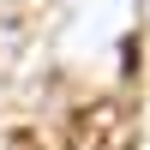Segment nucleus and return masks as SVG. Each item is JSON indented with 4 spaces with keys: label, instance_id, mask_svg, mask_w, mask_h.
Listing matches in <instances>:
<instances>
[{
    "label": "nucleus",
    "instance_id": "obj_2",
    "mask_svg": "<svg viewBox=\"0 0 150 150\" xmlns=\"http://www.w3.org/2000/svg\"><path fill=\"white\" fill-rule=\"evenodd\" d=\"M6 150H42V144H36V132H12V138H6Z\"/></svg>",
    "mask_w": 150,
    "mask_h": 150
},
{
    "label": "nucleus",
    "instance_id": "obj_1",
    "mask_svg": "<svg viewBox=\"0 0 150 150\" xmlns=\"http://www.w3.org/2000/svg\"><path fill=\"white\" fill-rule=\"evenodd\" d=\"M66 150H138V108L126 96H96L66 120Z\"/></svg>",
    "mask_w": 150,
    "mask_h": 150
}]
</instances>
